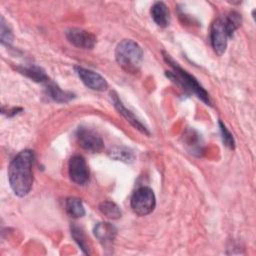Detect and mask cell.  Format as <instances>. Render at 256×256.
<instances>
[{"label":"cell","instance_id":"19","mask_svg":"<svg viewBox=\"0 0 256 256\" xmlns=\"http://www.w3.org/2000/svg\"><path fill=\"white\" fill-rule=\"evenodd\" d=\"M0 39H1V43L7 46L12 42V39H13L12 32L8 27V25L6 24L4 17H1V22H0Z\"/></svg>","mask_w":256,"mask_h":256},{"label":"cell","instance_id":"20","mask_svg":"<svg viewBox=\"0 0 256 256\" xmlns=\"http://www.w3.org/2000/svg\"><path fill=\"white\" fill-rule=\"evenodd\" d=\"M219 126H220V131H221L223 143H224L225 146H227L228 148L234 149V148H235V140H234L232 134L230 133V131L226 128V126H225L221 121H219Z\"/></svg>","mask_w":256,"mask_h":256},{"label":"cell","instance_id":"11","mask_svg":"<svg viewBox=\"0 0 256 256\" xmlns=\"http://www.w3.org/2000/svg\"><path fill=\"white\" fill-rule=\"evenodd\" d=\"M93 232L95 237L98 239V241L105 246L108 244H111L117 235L116 227L108 222L97 223L94 226Z\"/></svg>","mask_w":256,"mask_h":256},{"label":"cell","instance_id":"6","mask_svg":"<svg viewBox=\"0 0 256 256\" xmlns=\"http://www.w3.org/2000/svg\"><path fill=\"white\" fill-rule=\"evenodd\" d=\"M76 137L80 147L88 152L98 153L104 148V142L101 136L94 130L87 127H79Z\"/></svg>","mask_w":256,"mask_h":256},{"label":"cell","instance_id":"3","mask_svg":"<svg viewBox=\"0 0 256 256\" xmlns=\"http://www.w3.org/2000/svg\"><path fill=\"white\" fill-rule=\"evenodd\" d=\"M115 58L119 66L128 73H136L141 67L143 50L131 39L122 40L115 49Z\"/></svg>","mask_w":256,"mask_h":256},{"label":"cell","instance_id":"1","mask_svg":"<svg viewBox=\"0 0 256 256\" xmlns=\"http://www.w3.org/2000/svg\"><path fill=\"white\" fill-rule=\"evenodd\" d=\"M34 163V153L32 150L20 151L10 162L8 167V180L11 189L19 197L26 196L33 183L32 167Z\"/></svg>","mask_w":256,"mask_h":256},{"label":"cell","instance_id":"17","mask_svg":"<svg viewBox=\"0 0 256 256\" xmlns=\"http://www.w3.org/2000/svg\"><path fill=\"white\" fill-rule=\"evenodd\" d=\"M109 155L111 158L125 163H131L135 159L133 151L126 147H115L109 152Z\"/></svg>","mask_w":256,"mask_h":256},{"label":"cell","instance_id":"8","mask_svg":"<svg viewBox=\"0 0 256 256\" xmlns=\"http://www.w3.org/2000/svg\"><path fill=\"white\" fill-rule=\"evenodd\" d=\"M65 35L68 41L78 48L93 49L96 44V37L81 28H69L66 30Z\"/></svg>","mask_w":256,"mask_h":256},{"label":"cell","instance_id":"2","mask_svg":"<svg viewBox=\"0 0 256 256\" xmlns=\"http://www.w3.org/2000/svg\"><path fill=\"white\" fill-rule=\"evenodd\" d=\"M163 57L165 61L171 66L172 70L167 71L166 75L169 77L173 82L178 84L183 90H185L188 93L194 94L199 99H201L205 104L211 105V100L209 97V94L207 91L202 87V85L198 82V80L191 75L189 72L181 68L178 63H176L170 55L163 52Z\"/></svg>","mask_w":256,"mask_h":256},{"label":"cell","instance_id":"14","mask_svg":"<svg viewBox=\"0 0 256 256\" xmlns=\"http://www.w3.org/2000/svg\"><path fill=\"white\" fill-rule=\"evenodd\" d=\"M18 70L20 71V73L24 74L25 76L29 77L30 79H32L35 82L38 83H46L50 78L47 76V74L45 73V71L36 65H29V66H24V67H19Z\"/></svg>","mask_w":256,"mask_h":256},{"label":"cell","instance_id":"12","mask_svg":"<svg viewBox=\"0 0 256 256\" xmlns=\"http://www.w3.org/2000/svg\"><path fill=\"white\" fill-rule=\"evenodd\" d=\"M45 89H46L47 95L50 98H52L54 101L59 103H66L74 98L73 93L62 90L55 82H53L50 79L45 83Z\"/></svg>","mask_w":256,"mask_h":256},{"label":"cell","instance_id":"9","mask_svg":"<svg viewBox=\"0 0 256 256\" xmlns=\"http://www.w3.org/2000/svg\"><path fill=\"white\" fill-rule=\"evenodd\" d=\"M75 71L80 80L88 88L95 91H105L108 88V83L105 80V78L97 72L85 69L80 66H76Z\"/></svg>","mask_w":256,"mask_h":256},{"label":"cell","instance_id":"7","mask_svg":"<svg viewBox=\"0 0 256 256\" xmlns=\"http://www.w3.org/2000/svg\"><path fill=\"white\" fill-rule=\"evenodd\" d=\"M70 179L77 185H85L89 180V169L86 160L81 155H74L68 163Z\"/></svg>","mask_w":256,"mask_h":256},{"label":"cell","instance_id":"21","mask_svg":"<svg viewBox=\"0 0 256 256\" xmlns=\"http://www.w3.org/2000/svg\"><path fill=\"white\" fill-rule=\"evenodd\" d=\"M18 111H22V108H12L10 110H7V112H5L4 114H7V116H13L17 114Z\"/></svg>","mask_w":256,"mask_h":256},{"label":"cell","instance_id":"10","mask_svg":"<svg viewBox=\"0 0 256 256\" xmlns=\"http://www.w3.org/2000/svg\"><path fill=\"white\" fill-rule=\"evenodd\" d=\"M111 99L113 102L114 107L117 109V111L137 130H139L141 133L146 134V135H150L149 130L147 129V127L130 111L128 110L122 103V101L120 100V98L118 97V95L115 92L111 93Z\"/></svg>","mask_w":256,"mask_h":256},{"label":"cell","instance_id":"18","mask_svg":"<svg viewBox=\"0 0 256 256\" xmlns=\"http://www.w3.org/2000/svg\"><path fill=\"white\" fill-rule=\"evenodd\" d=\"M71 235L73 237V239L75 240V242L78 244V246L80 247V249L83 251V253L85 254H89V245L87 243L85 234L83 232V230L78 227L77 225H72L71 226Z\"/></svg>","mask_w":256,"mask_h":256},{"label":"cell","instance_id":"13","mask_svg":"<svg viewBox=\"0 0 256 256\" xmlns=\"http://www.w3.org/2000/svg\"><path fill=\"white\" fill-rule=\"evenodd\" d=\"M151 16L154 22L160 27H166L170 21V13L164 2H155L151 7Z\"/></svg>","mask_w":256,"mask_h":256},{"label":"cell","instance_id":"15","mask_svg":"<svg viewBox=\"0 0 256 256\" xmlns=\"http://www.w3.org/2000/svg\"><path fill=\"white\" fill-rule=\"evenodd\" d=\"M65 209L72 218H81L85 215V208L82 201L77 197H69L65 202Z\"/></svg>","mask_w":256,"mask_h":256},{"label":"cell","instance_id":"4","mask_svg":"<svg viewBox=\"0 0 256 256\" xmlns=\"http://www.w3.org/2000/svg\"><path fill=\"white\" fill-rule=\"evenodd\" d=\"M156 206V198L153 190L149 187L138 188L131 197V208L139 216L150 214Z\"/></svg>","mask_w":256,"mask_h":256},{"label":"cell","instance_id":"5","mask_svg":"<svg viewBox=\"0 0 256 256\" xmlns=\"http://www.w3.org/2000/svg\"><path fill=\"white\" fill-rule=\"evenodd\" d=\"M228 38H230V36L226 28L225 18L221 16L213 22L210 31L211 45L217 55H222L225 52Z\"/></svg>","mask_w":256,"mask_h":256},{"label":"cell","instance_id":"16","mask_svg":"<svg viewBox=\"0 0 256 256\" xmlns=\"http://www.w3.org/2000/svg\"><path fill=\"white\" fill-rule=\"evenodd\" d=\"M99 210L100 212L106 216L107 218L109 219H112V220H115V219H118L121 217L122 213H121V210L120 208L118 207V205L112 201H109V200H105V201H102L100 204H99Z\"/></svg>","mask_w":256,"mask_h":256}]
</instances>
